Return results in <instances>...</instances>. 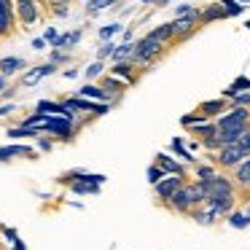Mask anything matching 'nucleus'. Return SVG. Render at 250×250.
I'll return each mask as SVG.
<instances>
[{"label":"nucleus","mask_w":250,"mask_h":250,"mask_svg":"<svg viewBox=\"0 0 250 250\" xmlns=\"http://www.w3.org/2000/svg\"><path fill=\"white\" fill-rule=\"evenodd\" d=\"M46 43H49L46 38H35V41H33V49H35V51H43V49H46Z\"/></svg>","instance_id":"40"},{"label":"nucleus","mask_w":250,"mask_h":250,"mask_svg":"<svg viewBox=\"0 0 250 250\" xmlns=\"http://www.w3.org/2000/svg\"><path fill=\"white\" fill-rule=\"evenodd\" d=\"M202 121H207V119L199 113V110H196L194 116H183V119H180V124H183V126H196V124H202Z\"/></svg>","instance_id":"32"},{"label":"nucleus","mask_w":250,"mask_h":250,"mask_svg":"<svg viewBox=\"0 0 250 250\" xmlns=\"http://www.w3.org/2000/svg\"><path fill=\"white\" fill-rule=\"evenodd\" d=\"M191 11H194L191 6H180V8H178V17H183V14H191Z\"/></svg>","instance_id":"45"},{"label":"nucleus","mask_w":250,"mask_h":250,"mask_svg":"<svg viewBox=\"0 0 250 250\" xmlns=\"http://www.w3.org/2000/svg\"><path fill=\"white\" fill-rule=\"evenodd\" d=\"M172 148L178 151V156H183V159H186V162H194V156H191V153L183 148V140H180V137H175V140H172Z\"/></svg>","instance_id":"34"},{"label":"nucleus","mask_w":250,"mask_h":250,"mask_svg":"<svg viewBox=\"0 0 250 250\" xmlns=\"http://www.w3.org/2000/svg\"><path fill=\"white\" fill-rule=\"evenodd\" d=\"M38 3H43V0H38Z\"/></svg>","instance_id":"52"},{"label":"nucleus","mask_w":250,"mask_h":250,"mask_svg":"<svg viewBox=\"0 0 250 250\" xmlns=\"http://www.w3.org/2000/svg\"><path fill=\"white\" fill-rule=\"evenodd\" d=\"M14 113V105H0V116H11Z\"/></svg>","instance_id":"43"},{"label":"nucleus","mask_w":250,"mask_h":250,"mask_svg":"<svg viewBox=\"0 0 250 250\" xmlns=\"http://www.w3.org/2000/svg\"><path fill=\"white\" fill-rule=\"evenodd\" d=\"M132 54H135V43L124 41L121 46H116V49H113V54H110V57H113L116 62H124V60H132Z\"/></svg>","instance_id":"21"},{"label":"nucleus","mask_w":250,"mask_h":250,"mask_svg":"<svg viewBox=\"0 0 250 250\" xmlns=\"http://www.w3.org/2000/svg\"><path fill=\"white\" fill-rule=\"evenodd\" d=\"M54 70H57V65H51V62H49V65H38V67H33L30 73H24V76H22V83H24V86H33V83H38L41 78L51 76Z\"/></svg>","instance_id":"11"},{"label":"nucleus","mask_w":250,"mask_h":250,"mask_svg":"<svg viewBox=\"0 0 250 250\" xmlns=\"http://www.w3.org/2000/svg\"><path fill=\"white\" fill-rule=\"evenodd\" d=\"M6 237L11 239V242H17V231H14V229H6Z\"/></svg>","instance_id":"46"},{"label":"nucleus","mask_w":250,"mask_h":250,"mask_svg":"<svg viewBox=\"0 0 250 250\" xmlns=\"http://www.w3.org/2000/svg\"><path fill=\"white\" fill-rule=\"evenodd\" d=\"M226 14H223V6L218 3V6H210L205 8V11H199V24H207V22H215V19H223Z\"/></svg>","instance_id":"19"},{"label":"nucleus","mask_w":250,"mask_h":250,"mask_svg":"<svg viewBox=\"0 0 250 250\" xmlns=\"http://www.w3.org/2000/svg\"><path fill=\"white\" fill-rule=\"evenodd\" d=\"M8 137H11V140H24V137H41V132L22 124V126H11V129H8Z\"/></svg>","instance_id":"20"},{"label":"nucleus","mask_w":250,"mask_h":250,"mask_svg":"<svg viewBox=\"0 0 250 250\" xmlns=\"http://www.w3.org/2000/svg\"><path fill=\"white\" fill-rule=\"evenodd\" d=\"M237 3H250V0H237Z\"/></svg>","instance_id":"49"},{"label":"nucleus","mask_w":250,"mask_h":250,"mask_svg":"<svg viewBox=\"0 0 250 250\" xmlns=\"http://www.w3.org/2000/svg\"><path fill=\"white\" fill-rule=\"evenodd\" d=\"M223 110H226V100H210V103L199 105V113L205 116V119H212V116L223 113Z\"/></svg>","instance_id":"13"},{"label":"nucleus","mask_w":250,"mask_h":250,"mask_svg":"<svg viewBox=\"0 0 250 250\" xmlns=\"http://www.w3.org/2000/svg\"><path fill=\"white\" fill-rule=\"evenodd\" d=\"M73 132H76V126H73L70 119H65V116H51L49 124L41 129V135H51L57 140H70Z\"/></svg>","instance_id":"3"},{"label":"nucleus","mask_w":250,"mask_h":250,"mask_svg":"<svg viewBox=\"0 0 250 250\" xmlns=\"http://www.w3.org/2000/svg\"><path fill=\"white\" fill-rule=\"evenodd\" d=\"M81 41V30H76V33H67V35H57L54 38V49H73V46Z\"/></svg>","instance_id":"16"},{"label":"nucleus","mask_w":250,"mask_h":250,"mask_svg":"<svg viewBox=\"0 0 250 250\" xmlns=\"http://www.w3.org/2000/svg\"><path fill=\"white\" fill-rule=\"evenodd\" d=\"M62 105H65L67 110H73V113H83V110H89V113H94V116H105L108 113V103L105 105H97V103H92V100H86V97H67V100H62Z\"/></svg>","instance_id":"4"},{"label":"nucleus","mask_w":250,"mask_h":250,"mask_svg":"<svg viewBox=\"0 0 250 250\" xmlns=\"http://www.w3.org/2000/svg\"><path fill=\"white\" fill-rule=\"evenodd\" d=\"M43 3H49V6L60 8V6H67V3H70V0H43Z\"/></svg>","instance_id":"42"},{"label":"nucleus","mask_w":250,"mask_h":250,"mask_svg":"<svg viewBox=\"0 0 250 250\" xmlns=\"http://www.w3.org/2000/svg\"><path fill=\"white\" fill-rule=\"evenodd\" d=\"M234 143H237V146H239V148H245V151H248V153H250V124H248V126H245V129H242V132H239V137H237V140H234Z\"/></svg>","instance_id":"30"},{"label":"nucleus","mask_w":250,"mask_h":250,"mask_svg":"<svg viewBox=\"0 0 250 250\" xmlns=\"http://www.w3.org/2000/svg\"><path fill=\"white\" fill-rule=\"evenodd\" d=\"M151 38H156V41H162V43H169L172 41V27L169 24H162V27H156V30H151Z\"/></svg>","instance_id":"23"},{"label":"nucleus","mask_w":250,"mask_h":250,"mask_svg":"<svg viewBox=\"0 0 250 250\" xmlns=\"http://www.w3.org/2000/svg\"><path fill=\"white\" fill-rule=\"evenodd\" d=\"M135 62L132 60H124V62H116V67H113V76H119V78H126L129 83H135Z\"/></svg>","instance_id":"17"},{"label":"nucleus","mask_w":250,"mask_h":250,"mask_svg":"<svg viewBox=\"0 0 250 250\" xmlns=\"http://www.w3.org/2000/svg\"><path fill=\"white\" fill-rule=\"evenodd\" d=\"M22 67H24L22 57H3L0 60V76H11V73L22 70Z\"/></svg>","instance_id":"12"},{"label":"nucleus","mask_w":250,"mask_h":250,"mask_svg":"<svg viewBox=\"0 0 250 250\" xmlns=\"http://www.w3.org/2000/svg\"><path fill=\"white\" fill-rule=\"evenodd\" d=\"M6 89V76H0V92Z\"/></svg>","instance_id":"48"},{"label":"nucleus","mask_w":250,"mask_h":250,"mask_svg":"<svg viewBox=\"0 0 250 250\" xmlns=\"http://www.w3.org/2000/svg\"><path fill=\"white\" fill-rule=\"evenodd\" d=\"M164 175H167V172H164V169L159 167V164H153V167H148V183H153V186H156L159 180L164 178Z\"/></svg>","instance_id":"31"},{"label":"nucleus","mask_w":250,"mask_h":250,"mask_svg":"<svg viewBox=\"0 0 250 250\" xmlns=\"http://www.w3.org/2000/svg\"><path fill=\"white\" fill-rule=\"evenodd\" d=\"M62 62H67V54H62V51H54V54H51V65H62Z\"/></svg>","instance_id":"39"},{"label":"nucleus","mask_w":250,"mask_h":250,"mask_svg":"<svg viewBox=\"0 0 250 250\" xmlns=\"http://www.w3.org/2000/svg\"><path fill=\"white\" fill-rule=\"evenodd\" d=\"M169 27H172V38L175 41H186L188 35H194V30L199 27V11H191V14H183V17H178L175 22H169Z\"/></svg>","instance_id":"2"},{"label":"nucleus","mask_w":250,"mask_h":250,"mask_svg":"<svg viewBox=\"0 0 250 250\" xmlns=\"http://www.w3.org/2000/svg\"><path fill=\"white\" fill-rule=\"evenodd\" d=\"M156 164H159V167H162L167 175H186V169L180 167L178 162H172L169 156H164V153H159V156H156Z\"/></svg>","instance_id":"14"},{"label":"nucleus","mask_w":250,"mask_h":250,"mask_svg":"<svg viewBox=\"0 0 250 250\" xmlns=\"http://www.w3.org/2000/svg\"><path fill=\"white\" fill-rule=\"evenodd\" d=\"M234 180H237L239 186H250V156L242 159V162L234 167Z\"/></svg>","instance_id":"15"},{"label":"nucleus","mask_w":250,"mask_h":250,"mask_svg":"<svg viewBox=\"0 0 250 250\" xmlns=\"http://www.w3.org/2000/svg\"><path fill=\"white\" fill-rule=\"evenodd\" d=\"M51 148V140H46V137H41L38 140V151H49Z\"/></svg>","instance_id":"41"},{"label":"nucleus","mask_w":250,"mask_h":250,"mask_svg":"<svg viewBox=\"0 0 250 250\" xmlns=\"http://www.w3.org/2000/svg\"><path fill=\"white\" fill-rule=\"evenodd\" d=\"M14 11L19 14V22L22 24H35L38 22V17H41V11H38V3L35 0H22V3H14Z\"/></svg>","instance_id":"6"},{"label":"nucleus","mask_w":250,"mask_h":250,"mask_svg":"<svg viewBox=\"0 0 250 250\" xmlns=\"http://www.w3.org/2000/svg\"><path fill=\"white\" fill-rule=\"evenodd\" d=\"M180 186H183V175H164L156 183V196L159 199H169Z\"/></svg>","instance_id":"7"},{"label":"nucleus","mask_w":250,"mask_h":250,"mask_svg":"<svg viewBox=\"0 0 250 250\" xmlns=\"http://www.w3.org/2000/svg\"><path fill=\"white\" fill-rule=\"evenodd\" d=\"M78 94H81V97H86V100H100V103H110V100H116L113 92L100 89V86H94V83H83V86L78 89Z\"/></svg>","instance_id":"10"},{"label":"nucleus","mask_w":250,"mask_h":250,"mask_svg":"<svg viewBox=\"0 0 250 250\" xmlns=\"http://www.w3.org/2000/svg\"><path fill=\"white\" fill-rule=\"evenodd\" d=\"M196 135H199V140H207V137H215L218 135V126L215 124H196Z\"/></svg>","instance_id":"26"},{"label":"nucleus","mask_w":250,"mask_h":250,"mask_svg":"<svg viewBox=\"0 0 250 250\" xmlns=\"http://www.w3.org/2000/svg\"><path fill=\"white\" fill-rule=\"evenodd\" d=\"M113 49H116V46L113 43H108V41H105V46H103V49H100V60H105V57H110V54H113Z\"/></svg>","instance_id":"37"},{"label":"nucleus","mask_w":250,"mask_h":250,"mask_svg":"<svg viewBox=\"0 0 250 250\" xmlns=\"http://www.w3.org/2000/svg\"><path fill=\"white\" fill-rule=\"evenodd\" d=\"M242 89H250V78H237V81H234L231 86L223 92V97H234V94L242 92Z\"/></svg>","instance_id":"25"},{"label":"nucleus","mask_w":250,"mask_h":250,"mask_svg":"<svg viewBox=\"0 0 250 250\" xmlns=\"http://www.w3.org/2000/svg\"><path fill=\"white\" fill-rule=\"evenodd\" d=\"M14 30V0H0V38Z\"/></svg>","instance_id":"8"},{"label":"nucleus","mask_w":250,"mask_h":250,"mask_svg":"<svg viewBox=\"0 0 250 250\" xmlns=\"http://www.w3.org/2000/svg\"><path fill=\"white\" fill-rule=\"evenodd\" d=\"M231 100H234L237 105H250V94H242V92H237Z\"/></svg>","instance_id":"38"},{"label":"nucleus","mask_w":250,"mask_h":250,"mask_svg":"<svg viewBox=\"0 0 250 250\" xmlns=\"http://www.w3.org/2000/svg\"><path fill=\"white\" fill-rule=\"evenodd\" d=\"M100 73H103V60H97V62H92V65L86 67V78L89 81H94V78L100 76Z\"/></svg>","instance_id":"35"},{"label":"nucleus","mask_w":250,"mask_h":250,"mask_svg":"<svg viewBox=\"0 0 250 250\" xmlns=\"http://www.w3.org/2000/svg\"><path fill=\"white\" fill-rule=\"evenodd\" d=\"M143 3H153V0H143Z\"/></svg>","instance_id":"50"},{"label":"nucleus","mask_w":250,"mask_h":250,"mask_svg":"<svg viewBox=\"0 0 250 250\" xmlns=\"http://www.w3.org/2000/svg\"><path fill=\"white\" fill-rule=\"evenodd\" d=\"M54 38H57V30L49 27V30H46V41H49V43H54Z\"/></svg>","instance_id":"44"},{"label":"nucleus","mask_w":250,"mask_h":250,"mask_svg":"<svg viewBox=\"0 0 250 250\" xmlns=\"http://www.w3.org/2000/svg\"><path fill=\"white\" fill-rule=\"evenodd\" d=\"M33 148L27 146H8V148H0V162H8L11 156H30Z\"/></svg>","instance_id":"18"},{"label":"nucleus","mask_w":250,"mask_h":250,"mask_svg":"<svg viewBox=\"0 0 250 250\" xmlns=\"http://www.w3.org/2000/svg\"><path fill=\"white\" fill-rule=\"evenodd\" d=\"M116 0H92L89 3V14H97V11H103V8H108V6H113Z\"/></svg>","instance_id":"33"},{"label":"nucleus","mask_w":250,"mask_h":250,"mask_svg":"<svg viewBox=\"0 0 250 250\" xmlns=\"http://www.w3.org/2000/svg\"><path fill=\"white\" fill-rule=\"evenodd\" d=\"M119 30H121V24H110V27H103V30H100V38H103V41H108L110 35H116Z\"/></svg>","instance_id":"36"},{"label":"nucleus","mask_w":250,"mask_h":250,"mask_svg":"<svg viewBox=\"0 0 250 250\" xmlns=\"http://www.w3.org/2000/svg\"><path fill=\"white\" fill-rule=\"evenodd\" d=\"M164 49H167V43H162V41L146 35V38H140V41L135 43L132 62H135V65H151L153 60H159V57L164 54Z\"/></svg>","instance_id":"1"},{"label":"nucleus","mask_w":250,"mask_h":250,"mask_svg":"<svg viewBox=\"0 0 250 250\" xmlns=\"http://www.w3.org/2000/svg\"><path fill=\"white\" fill-rule=\"evenodd\" d=\"M248 30H250V22H248Z\"/></svg>","instance_id":"51"},{"label":"nucleus","mask_w":250,"mask_h":250,"mask_svg":"<svg viewBox=\"0 0 250 250\" xmlns=\"http://www.w3.org/2000/svg\"><path fill=\"white\" fill-rule=\"evenodd\" d=\"M221 6H223V14H226V17H239L242 8H245V6H239L237 0H221Z\"/></svg>","instance_id":"27"},{"label":"nucleus","mask_w":250,"mask_h":250,"mask_svg":"<svg viewBox=\"0 0 250 250\" xmlns=\"http://www.w3.org/2000/svg\"><path fill=\"white\" fill-rule=\"evenodd\" d=\"M70 188H73V194H97L100 186L97 183H89V180H73Z\"/></svg>","instance_id":"22"},{"label":"nucleus","mask_w":250,"mask_h":250,"mask_svg":"<svg viewBox=\"0 0 250 250\" xmlns=\"http://www.w3.org/2000/svg\"><path fill=\"white\" fill-rule=\"evenodd\" d=\"M14 250H27V248H24V242H22V239H17V242H14Z\"/></svg>","instance_id":"47"},{"label":"nucleus","mask_w":250,"mask_h":250,"mask_svg":"<svg viewBox=\"0 0 250 250\" xmlns=\"http://www.w3.org/2000/svg\"><path fill=\"white\" fill-rule=\"evenodd\" d=\"M250 153L245 151V148H239L237 143H231V146H223V148H218V156H215V162L221 164V167H237L242 159H248Z\"/></svg>","instance_id":"5"},{"label":"nucleus","mask_w":250,"mask_h":250,"mask_svg":"<svg viewBox=\"0 0 250 250\" xmlns=\"http://www.w3.org/2000/svg\"><path fill=\"white\" fill-rule=\"evenodd\" d=\"M194 218H196L199 223H205V226H207V223H212V221L218 218V212L212 210V207H207V205H205V210H196V212H194Z\"/></svg>","instance_id":"24"},{"label":"nucleus","mask_w":250,"mask_h":250,"mask_svg":"<svg viewBox=\"0 0 250 250\" xmlns=\"http://www.w3.org/2000/svg\"><path fill=\"white\" fill-rule=\"evenodd\" d=\"M229 223H231L234 229H245V226H250V215H242V212H234V215L229 218Z\"/></svg>","instance_id":"29"},{"label":"nucleus","mask_w":250,"mask_h":250,"mask_svg":"<svg viewBox=\"0 0 250 250\" xmlns=\"http://www.w3.org/2000/svg\"><path fill=\"white\" fill-rule=\"evenodd\" d=\"M215 169L212 167H207V164H202V167H196V180H202V183H207V180H212L215 178Z\"/></svg>","instance_id":"28"},{"label":"nucleus","mask_w":250,"mask_h":250,"mask_svg":"<svg viewBox=\"0 0 250 250\" xmlns=\"http://www.w3.org/2000/svg\"><path fill=\"white\" fill-rule=\"evenodd\" d=\"M167 202H169V207H172L175 212H191V210H194V205H191V199H188V191H186V183L180 186V188L175 191Z\"/></svg>","instance_id":"9"}]
</instances>
